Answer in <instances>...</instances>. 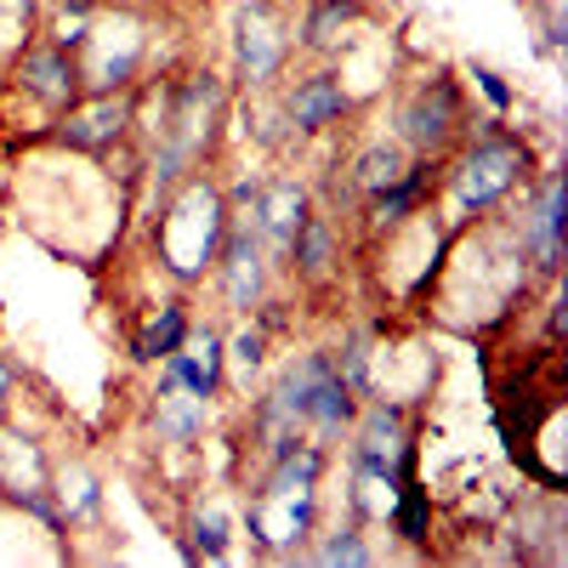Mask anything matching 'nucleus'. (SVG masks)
<instances>
[{"label": "nucleus", "instance_id": "obj_2", "mask_svg": "<svg viewBox=\"0 0 568 568\" xmlns=\"http://www.w3.org/2000/svg\"><path fill=\"white\" fill-rule=\"evenodd\" d=\"M535 176V149L524 131H511L500 114L478 125V136H466L460 160L449 165V194H455V222H484L495 216L517 187H529Z\"/></svg>", "mask_w": 568, "mask_h": 568}, {"label": "nucleus", "instance_id": "obj_11", "mask_svg": "<svg viewBox=\"0 0 568 568\" xmlns=\"http://www.w3.org/2000/svg\"><path fill=\"white\" fill-rule=\"evenodd\" d=\"M517 256H524V267H535L540 278H557V267H562V171H557V165H546L535 205L524 200Z\"/></svg>", "mask_w": 568, "mask_h": 568}, {"label": "nucleus", "instance_id": "obj_19", "mask_svg": "<svg viewBox=\"0 0 568 568\" xmlns=\"http://www.w3.org/2000/svg\"><path fill=\"white\" fill-rule=\"evenodd\" d=\"M187 324H194V318H187V307H182V302H165L149 324L136 329L131 358H136V364H160V358H171V353L187 342Z\"/></svg>", "mask_w": 568, "mask_h": 568}, {"label": "nucleus", "instance_id": "obj_22", "mask_svg": "<svg viewBox=\"0 0 568 568\" xmlns=\"http://www.w3.org/2000/svg\"><path fill=\"white\" fill-rule=\"evenodd\" d=\"M222 353H227L233 375H240V387H251L256 375H262V364H267V329L256 318H245L233 336H222Z\"/></svg>", "mask_w": 568, "mask_h": 568}, {"label": "nucleus", "instance_id": "obj_12", "mask_svg": "<svg viewBox=\"0 0 568 568\" xmlns=\"http://www.w3.org/2000/svg\"><path fill=\"white\" fill-rule=\"evenodd\" d=\"M433 194H438V160H409V171H404L393 187H382L375 200H364L369 233H398V227H409L426 205H433Z\"/></svg>", "mask_w": 568, "mask_h": 568}, {"label": "nucleus", "instance_id": "obj_8", "mask_svg": "<svg viewBox=\"0 0 568 568\" xmlns=\"http://www.w3.org/2000/svg\"><path fill=\"white\" fill-rule=\"evenodd\" d=\"M267 273H273V262H267L262 240L251 233V222L233 216V222H227V240H222V256H216V267H211L227 313H240V318L262 313V307H267Z\"/></svg>", "mask_w": 568, "mask_h": 568}, {"label": "nucleus", "instance_id": "obj_21", "mask_svg": "<svg viewBox=\"0 0 568 568\" xmlns=\"http://www.w3.org/2000/svg\"><path fill=\"white\" fill-rule=\"evenodd\" d=\"M387 524H393V535H404L409 546H420L426 535H433V489H420L415 471L398 484V495H393V506H387Z\"/></svg>", "mask_w": 568, "mask_h": 568}, {"label": "nucleus", "instance_id": "obj_15", "mask_svg": "<svg viewBox=\"0 0 568 568\" xmlns=\"http://www.w3.org/2000/svg\"><path fill=\"white\" fill-rule=\"evenodd\" d=\"M211 426V398H176V393H160L154 398V438L165 449H194Z\"/></svg>", "mask_w": 568, "mask_h": 568}, {"label": "nucleus", "instance_id": "obj_14", "mask_svg": "<svg viewBox=\"0 0 568 568\" xmlns=\"http://www.w3.org/2000/svg\"><path fill=\"white\" fill-rule=\"evenodd\" d=\"M284 273H296L302 284H329V278L342 273V233H336V222H329L324 211H313V216L302 222Z\"/></svg>", "mask_w": 568, "mask_h": 568}, {"label": "nucleus", "instance_id": "obj_25", "mask_svg": "<svg viewBox=\"0 0 568 568\" xmlns=\"http://www.w3.org/2000/svg\"><path fill=\"white\" fill-rule=\"evenodd\" d=\"M0 420H7V415H0Z\"/></svg>", "mask_w": 568, "mask_h": 568}, {"label": "nucleus", "instance_id": "obj_16", "mask_svg": "<svg viewBox=\"0 0 568 568\" xmlns=\"http://www.w3.org/2000/svg\"><path fill=\"white\" fill-rule=\"evenodd\" d=\"M409 160H415V154L404 149L398 136H393V142H369V149L353 154V165H347V187H353L358 200H375L382 187H393V182L409 171Z\"/></svg>", "mask_w": 568, "mask_h": 568}, {"label": "nucleus", "instance_id": "obj_17", "mask_svg": "<svg viewBox=\"0 0 568 568\" xmlns=\"http://www.w3.org/2000/svg\"><path fill=\"white\" fill-rule=\"evenodd\" d=\"M52 500H58V511H63V529L103 517V484H98V471H85L80 460L52 466Z\"/></svg>", "mask_w": 568, "mask_h": 568}, {"label": "nucleus", "instance_id": "obj_4", "mask_svg": "<svg viewBox=\"0 0 568 568\" xmlns=\"http://www.w3.org/2000/svg\"><path fill=\"white\" fill-rule=\"evenodd\" d=\"M398 142L415 160H444V149H455L460 131H466V98H460V80L449 69H426L393 114Z\"/></svg>", "mask_w": 568, "mask_h": 568}, {"label": "nucleus", "instance_id": "obj_6", "mask_svg": "<svg viewBox=\"0 0 568 568\" xmlns=\"http://www.w3.org/2000/svg\"><path fill=\"white\" fill-rule=\"evenodd\" d=\"M131 91H80V98L52 120V142L58 149H74V154H91V160L114 154L120 142H131V114H136Z\"/></svg>", "mask_w": 568, "mask_h": 568}, {"label": "nucleus", "instance_id": "obj_9", "mask_svg": "<svg viewBox=\"0 0 568 568\" xmlns=\"http://www.w3.org/2000/svg\"><path fill=\"white\" fill-rule=\"evenodd\" d=\"M278 114H284V131H291V142H296V136H324V131H336V125L353 114V91H347L342 69H313V74L284 80Z\"/></svg>", "mask_w": 568, "mask_h": 568}, {"label": "nucleus", "instance_id": "obj_10", "mask_svg": "<svg viewBox=\"0 0 568 568\" xmlns=\"http://www.w3.org/2000/svg\"><path fill=\"white\" fill-rule=\"evenodd\" d=\"M12 80H18L23 98H34L52 120L80 98V63H74L69 52H58L52 40H40V34H34V40L23 45V52L12 58Z\"/></svg>", "mask_w": 568, "mask_h": 568}, {"label": "nucleus", "instance_id": "obj_7", "mask_svg": "<svg viewBox=\"0 0 568 568\" xmlns=\"http://www.w3.org/2000/svg\"><path fill=\"white\" fill-rule=\"evenodd\" d=\"M233 216L251 222V233L262 240L267 262L284 267V262H291V245H296L302 222L313 216V194H307V182H302V176H262V182H256V194H251V205H245V211H233Z\"/></svg>", "mask_w": 568, "mask_h": 568}, {"label": "nucleus", "instance_id": "obj_24", "mask_svg": "<svg viewBox=\"0 0 568 568\" xmlns=\"http://www.w3.org/2000/svg\"><path fill=\"white\" fill-rule=\"evenodd\" d=\"M12 393H18V364H7V358H0V415L12 409Z\"/></svg>", "mask_w": 568, "mask_h": 568}, {"label": "nucleus", "instance_id": "obj_1", "mask_svg": "<svg viewBox=\"0 0 568 568\" xmlns=\"http://www.w3.org/2000/svg\"><path fill=\"white\" fill-rule=\"evenodd\" d=\"M227 194L222 182L205 176V171H187L171 194H160V211H154V251H160V273L176 278V284H200L211 278L216 256H222V240H227Z\"/></svg>", "mask_w": 568, "mask_h": 568}, {"label": "nucleus", "instance_id": "obj_20", "mask_svg": "<svg viewBox=\"0 0 568 568\" xmlns=\"http://www.w3.org/2000/svg\"><path fill=\"white\" fill-rule=\"evenodd\" d=\"M302 562H318V568H369L375 562V546L364 540V524H342V529H329V535H313L302 546Z\"/></svg>", "mask_w": 568, "mask_h": 568}, {"label": "nucleus", "instance_id": "obj_5", "mask_svg": "<svg viewBox=\"0 0 568 568\" xmlns=\"http://www.w3.org/2000/svg\"><path fill=\"white\" fill-rule=\"evenodd\" d=\"M353 444H347V466L358 478H382V484H404L415 471V438H409V404L393 398H364V409L353 415Z\"/></svg>", "mask_w": 568, "mask_h": 568}, {"label": "nucleus", "instance_id": "obj_18", "mask_svg": "<svg viewBox=\"0 0 568 568\" xmlns=\"http://www.w3.org/2000/svg\"><path fill=\"white\" fill-rule=\"evenodd\" d=\"M233 557V524H227V506L216 495L194 500L187 511V562H227Z\"/></svg>", "mask_w": 568, "mask_h": 568}, {"label": "nucleus", "instance_id": "obj_3", "mask_svg": "<svg viewBox=\"0 0 568 568\" xmlns=\"http://www.w3.org/2000/svg\"><path fill=\"white\" fill-rule=\"evenodd\" d=\"M296 7L302 0H251L233 23V80L245 91H273L296 58Z\"/></svg>", "mask_w": 568, "mask_h": 568}, {"label": "nucleus", "instance_id": "obj_13", "mask_svg": "<svg viewBox=\"0 0 568 568\" xmlns=\"http://www.w3.org/2000/svg\"><path fill=\"white\" fill-rule=\"evenodd\" d=\"M364 18V0H302L296 7V52L307 58H342L353 23Z\"/></svg>", "mask_w": 568, "mask_h": 568}, {"label": "nucleus", "instance_id": "obj_23", "mask_svg": "<svg viewBox=\"0 0 568 568\" xmlns=\"http://www.w3.org/2000/svg\"><path fill=\"white\" fill-rule=\"evenodd\" d=\"M466 80H471V91H478V98H484L500 120H506L517 103H524V98H517V85H511L500 69H489V63H466Z\"/></svg>", "mask_w": 568, "mask_h": 568}]
</instances>
